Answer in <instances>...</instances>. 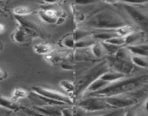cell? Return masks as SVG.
I'll return each instance as SVG.
<instances>
[{"label":"cell","instance_id":"cell-1","mask_svg":"<svg viewBox=\"0 0 148 116\" xmlns=\"http://www.w3.org/2000/svg\"><path fill=\"white\" fill-rule=\"evenodd\" d=\"M147 82L148 75H141L139 76H134L127 78H124L119 81L110 83L100 91L86 96L105 98L113 96L123 95L125 93L131 92L140 88Z\"/></svg>","mask_w":148,"mask_h":116},{"label":"cell","instance_id":"cell-2","mask_svg":"<svg viewBox=\"0 0 148 116\" xmlns=\"http://www.w3.org/2000/svg\"><path fill=\"white\" fill-rule=\"evenodd\" d=\"M87 27L105 31H114L127 25L126 20L112 10H104L95 14L85 23Z\"/></svg>","mask_w":148,"mask_h":116},{"label":"cell","instance_id":"cell-3","mask_svg":"<svg viewBox=\"0 0 148 116\" xmlns=\"http://www.w3.org/2000/svg\"><path fill=\"white\" fill-rule=\"evenodd\" d=\"M109 69L110 65L108 62L107 61L102 62V63H99L98 65L95 66V67L92 68V69H90L84 76H83L79 79L77 85L75 86V87H76V91L75 92L76 93V94H84L85 90L86 89L88 86L92 82L100 78L102 75H103L107 71L110 70Z\"/></svg>","mask_w":148,"mask_h":116},{"label":"cell","instance_id":"cell-4","mask_svg":"<svg viewBox=\"0 0 148 116\" xmlns=\"http://www.w3.org/2000/svg\"><path fill=\"white\" fill-rule=\"evenodd\" d=\"M33 91L36 95L42 98L48 102L50 105L55 104H72L73 100L68 95L55 91V90L43 88L41 86H34Z\"/></svg>","mask_w":148,"mask_h":116},{"label":"cell","instance_id":"cell-5","mask_svg":"<svg viewBox=\"0 0 148 116\" xmlns=\"http://www.w3.org/2000/svg\"><path fill=\"white\" fill-rule=\"evenodd\" d=\"M126 15L142 31L148 33V13L136 8L132 2H121Z\"/></svg>","mask_w":148,"mask_h":116},{"label":"cell","instance_id":"cell-6","mask_svg":"<svg viewBox=\"0 0 148 116\" xmlns=\"http://www.w3.org/2000/svg\"><path fill=\"white\" fill-rule=\"evenodd\" d=\"M79 107H82L86 112H97L113 109L105 102V99L97 97H86L79 102Z\"/></svg>","mask_w":148,"mask_h":116},{"label":"cell","instance_id":"cell-7","mask_svg":"<svg viewBox=\"0 0 148 116\" xmlns=\"http://www.w3.org/2000/svg\"><path fill=\"white\" fill-rule=\"evenodd\" d=\"M105 102L113 108H126L131 107L136 103L135 99L125 97L123 95L113 96V97H105Z\"/></svg>","mask_w":148,"mask_h":116},{"label":"cell","instance_id":"cell-8","mask_svg":"<svg viewBox=\"0 0 148 116\" xmlns=\"http://www.w3.org/2000/svg\"><path fill=\"white\" fill-rule=\"evenodd\" d=\"M108 62L110 66H112L115 69V71L119 72L124 75L130 73L133 68V63H132V60H120L115 57L111 56Z\"/></svg>","mask_w":148,"mask_h":116},{"label":"cell","instance_id":"cell-9","mask_svg":"<svg viewBox=\"0 0 148 116\" xmlns=\"http://www.w3.org/2000/svg\"><path fill=\"white\" fill-rule=\"evenodd\" d=\"M39 17L44 22L49 24H57L59 23L62 18V12L54 9H46L39 11Z\"/></svg>","mask_w":148,"mask_h":116},{"label":"cell","instance_id":"cell-10","mask_svg":"<svg viewBox=\"0 0 148 116\" xmlns=\"http://www.w3.org/2000/svg\"><path fill=\"white\" fill-rule=\"evenodd\" d=\"M69 55L70 53L67 51H54L51 54L45 56V60L50 64H56L68 58Z\"/></svg>","mask_w":148,"mask_h":116},{"label":"cell","instance_id":"cell-11","mask_svg":"<svg viewBox=\"0 0 148 116\" xmlns=\"http://www.w3.org/2000/svg\"><path fill=\"white\" fill-rule=\"evenodd\" d=\"M34 108L45 116H62V110L54 105L36 106Z\"/></svg>","mask_w":148,"mask_h":116},{"label":"cell","instance_id":"cell-12","mask_svg":"<svg viewBox=\"0 0 148 116\" xmlns=\"http://www.w3.org/2000/svg\"><path fill=\"white\" fill-rule=\"evenodd\" d=\"M109 84H110V83H108V82L102 80L100 78H99L97 79L96 81L92 82V83L88 86L87 88H86V89L85 90L84 94L88 95V94H93V93H95L97 92V91L103 89L107 87Z\"/></svg>","mask_w":148,"mask_h":116},{"label":"cell","instance_id":"cell-13","mask_svg":"<svg viewBox=\"0 0 148 116\" xmlns=\"http://www.w3.org/2000/svg\"><path fill=\"white\" fill-rule=\"evenodd\" d=\"M33 50L36 54L40 55H49L54 51H55V48L53 45L49 44L47 43H39L36 44L33 47Z\"/></svg>","mask_w":148,"mask_h":116},{"label":"cell","instance_id":"cell-14","mask_svg":"<svg viewBox=\"0 0 148 116\" xmlns=\"http://www.w3.org/2000/svg\"><path fill=\"white\" fill-rule=\"evenodd\" d=\"M127 48L133 55H138L148 58V44L137 45H130Z\"/></svg>","mask_w":148,"mask_h":116},{"label":"cell","instance_id":"cell-15","mask_svg":"<svg viewBox=\"0 0 148 116\" xmlns=\"http://www.w3.org/2000/svg\"><path fill=\"white\" fill-rule=\"evenodd\" d=\"M126 77L124 74L123 73H121L117 71H110V70H108L106 73H104L103 75L100 76V78L102 80L108 82L110 83H114V82L119 81L121 80V79L124 78Z\"/></svg>","mask_w":148,"mask_h":116},{"label":"cell","instance_id":"cell-16","mask_svg":"<svg viewBox=\"0 0 148 116\" xmlns=\"http://www.w3.org/2000/svg\"><path fill=\"white\" fill-rule=\"evenodd\" d=\"M90 52L95 58H102L107 54L102 42H95L90 47Z\"/></svg>","mask_w":148,"mask_h":116},{"label":"cell","instance_id":"cell-17","mask_svg":"<svg viewBox=\"0 0 148 116\" xmlns=\"http://www.w3.org/2000/svg\"><path fill=\"white\" fill-rule=\"evenodd\" d=\"M0 107L9 110H16L18 108V106L15 102L2 95H0Z\"/></svg>","mask_w":148,"mask_h":116},{"label":"cell","instance_id":"cell-18","mask_svg":"<svg viewBox=\"0 0 148 116\" xmlns=\"http://www.w3.org/2000/svg\"><path fill=\"white\" fill-rule=\"evenodd\" d=\"M113 56L116 58H118V59H120V60H131L132 54L129 50L127 46H123V47L119 48L117 52H116V54Z\"/></svg>","mask_w":148,"mask_h":116},{"label":"cell","instance_id":"cell-19","mask_svg":"<svg viewBox=\"0 0 148 116\" xmlns=\"http://www.w3.org/2000/svg\"><path fill=\"white\" fill-rule=\"evenodd\" d=\"M131 60H132V63L134 66H138L141 68H148L147 58L144 57L142 56H138V55H132Z\"/></svg>","mask_w":148,"mask_h":116},{"label":"cell","instance_id":"cell-20","mask_svg":"<svg viewBox=\"0 0 148 116\" xmlns=\"http://www.w3.org/2000/svg\"><path fill=\"white\" fill-rule=\"evenodd\" d=\"M113 31L115 32L118 36H122V37H126L128 36L133 34L134 33V28L133 27L129 25H125L120 28H117Z\"/></svg>","mask_w":148,"mask_h":116},{"label":"cell","instance_id":"cell-21","mask_svg":"<svg viewBox=\"0 0 148 116\" xmlns=\"http://www.w3.org/2000/svg\"><path fill=\"white\" fill-rule=\"evenodd\" d=\"M95 42H96L94 40V39H92V38H90L89 36V37H86L85 38V39H82V40L76 42L75 48H77V49H86V48H90Z\"/></svg>","mask_w":148,"mask_h":116},{"label":"cell","instance_id":"cell-22","mask_svg":"<svg viewBox=\"0 0 148 116\" xmlns=\"http://www.w3.org/2000/svg\"><path fill=\"white\" fill-rule=\"evenodd\" d=\"M13 13L16 17L23 18L24 16H26V15L32 13V10H31V8L27 6H18L14 8Z\"/></svg>","mask_w":148,"mask_h":116},{"label":"cell","instance_id":"cell-23","mask_svg":"<svg viewBox=\"0 0 148 116\" xmlns=\"http://www.w3.org/2000/svg\"><path fill=\"white\" fill-rule=\"evenodd\" d=\"M60 86L68 94H73L76 91L75 85L71 81H61L60 83Z\"/></svg>","mask_w":148,"mask_h":116},{"label":"cell","instance_id":"cell-24","mask_svg":"<svg viewBox=\"0 0 148 116\" xmlns=\"http://www.w3.org/2000/svg\"><path fill=\"white\" fill-rule=\"evenodd\" d=\"M27 96H28V94H27V91L25 89L21 88H18L15 89L13 91V92H12L11 100L15 102V101L25 98Z\"/></svg>","mask_w":148,"mask_h":116},{"label":"cell","instance_id":"cell-25","mask_svg":"<svg viewBox=\"0 0 148 116\" xmlns=\"http://www.w3.org/2000/svg\"><path fill=\"white\" fill-rule=\"evenodd\" d=\"M61 44L68 49H74L75 45H76V40L73 38V35H68L62 39L61 42Z\"/></svg>","mask_w":148,"mask_h":116},{"label":"cell","instance_id":"cell-26","mask_svg":"<svg viewBox=\"0 0 148 116\" xmlns=\"http://www.w3.org/2000/svg\"><path fill=\"white\" fill-rule=\"evenodd\" d=\"M72 35L73 36L74 39H75V40H76V42H77V41L82 40V39H85V38L89 37V36H90V33L86 31L81 30V29H79V30L74 32L73 34Z\"/></svg>","mask_w":148,"mask_h":116},{"label":"cell","instance_id":"cell-27","mask_svg":"<svg viewBox=\"0 0 148 116\" xmlns=\"http://www.w3.org/2000/svg\"><path fill=\"white\" fill-rule=\"evenodd\" d=\"M74 116H87V112L80 107L74 110Z\"/></svg>","mask_w":148,"mask_h":116},{"label":"cell","instance_id":"cell-28","mask_svg":"<svg viewBox=\"0 0 148 116\" xmlns=\"http://www.w3.org/2000/svg\"><path fill=\"white\" fill-rule=\"evenodd\" d=\"M62 116H74V110L71 108L62 110Z\"/></svg>","mask_w":148,"mask_h":116},{"label":"cell","instance_id":"cell-29","mask_svg":"<svg viewBox=\"0 0 148 116\" xmlns=\"http://www.w3.org/2000/svg\"><path fill=\"white\" fill-rule=\"evenodd\" d=\"M123 116H139V115L134 110H128L125 113Z\"/></svg>","mask_w":148,"mask_h":116},{"label":"cell","instance_id":"cell-30","mask_svg":"<svg viewBox=\"0 0 148 116\" xmlns=\"http://www.w3.org/2000/svg\"><path fill=\"white\" fill-rule=\"evenodd\" d=\"M7 76V73L2 68H0V80H2V79L5 78Z\"/></svg>","mask_w":148,"mask_h":116},{"label":"cell","instance_id":"cell-31","mask_svg":"<svg viewBox=\"0 0 148 116\" xmlns=\"http://www.w3.org/2000/svg\"><path fill=\"white\" fill-rule=\"evenodd\" d=\"M5 31V26L4 24L0 23V34H2Z\"/></svg>","mask_w":148,"mask_h":116},{"label":"cell","instance_id":"cell-32","mask_svg":"<svg viewBox=\"0 0 148 116\" xmlns=\"http://www.w3.org/2000/svg\"><path fill=\"white\" fill-rule=\"evenodd\" d=\"M116 113L115 112H112V113H107V114L104 115H95V116H116Z\"/></svg>","mask_w":148,"mask_h":116},{"label":"cell","instance_id":"cell-33","mask_svg":"<svg viewBox=\"0 0 148 116\" xmlns=\"http://www.w3.org/2000/svg\"><path fill=\"white\" fill-rule=\"evenodd\" d=\"M144 107H145V110L146 111V113L148 114V98L145 100V104H144Z\"/></svg>","mask_w":148,"mask_h":116},{"label":"cell","instance_id":"cell-34","mask_svg":"<svg viewBox=\"0 0 148 116\" xmlns=\"http://www.w3.org/2000/svg\"><path fill=\"white\" fill-rule=\"evenodd\" d=\"M62 68H64L65 70H72V66H71L70 65H66V64H64L63 66H62Z\"/></svg>","mask_w":148,"mask_h":116},{"label":"cell","instance_id":"cell-35","mask_svg":"<svg viewBox=\"0 0 148 116\" xmlns=\"http://www.w3.org/2000/svg\"><path fill=\"white\" fill-rule=\"evenodd\" d=\"M0 14H4L3 10H2V9L1 8H0Z\"/></svg>","mask_w":148,"mask_h":116},{"label":"cell","instance_id":"cell-36","mask_svg":"<svg viewBox=\"0 0 148 116\" xmlns=\"http://www.w3.org/2000/svg\"><path fill=\"white\" fill-rule=\"evenodd\" d=\"M1 48H2V45H1V44H0V49H1Z\"/></svg>","mask_w":148,"mask_h":116},{"label":"cell","instance_id":"cell-37","mask_svg":"<svg viewBox=\"0 0 148 116\" xmlns=\"http://www.w3.org/2000/svg\"><path fill=\"white\" fill-rule=\"evenodd\" d=\"M13 116H18V115H13Z\"/></svg>","mask_w":148,"mask_h":116}]
</instances>
